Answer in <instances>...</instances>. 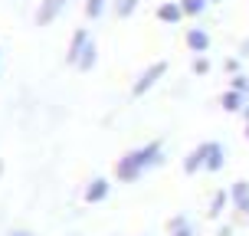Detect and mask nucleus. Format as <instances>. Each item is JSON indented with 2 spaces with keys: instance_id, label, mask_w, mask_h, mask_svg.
Here are the masks:
<instances>
[{
  "instance_id": "obj_1",
  "label": "nucleus",
  "mask_w": 249,
  "mask_h": 236,
  "mask_svg": "<svg viewBox=\"0 0 249 236\" xmlns=\"http://www.w3.org/2000/svg\"><path fill=\"white\" fill-rule=\"evenodd\" d=\"M161 161H164V145L161 141H148V145H141V148L128 151L122 161L115 164V177H118L122 184H135L144 171L158 167Z\"/></svg>"
},
{
  "instance_id": "obj_2",
  "label": "nucleus",
  "mask_w": 249,
  "mask_h": 236,
  "mask_svg": "<svg viewBox=\"0 0 249 236\" xmlns=\"http://www.w3.org/2000/svg\"><path fill=\"white\" fill-rule=\"evenodd\" d=\"M164 75H167V62H164V59H154L148 69H144V73L135 79V86H131V95H135V99L148 95V89H154V86H158V82L164 79Z\"/></svg>"
},
{
  "instance_id": "obj_3",
  "label": "nucleus",
  "mask_w": 249,
  "mask_h": 236,
  "mask_svg": "<svg viewBox=\"0 0 249 236\" xmlns=\"http://www.w3.org/2000/svg\"><path fill=\"white\" fill-rule=\"evenodd\" d=\"M92 43V36H89V30H75L72 39H69V50H66V62L69 66H79V59H82V53H86V46Z\"/></svg>"
},
{
  "instance_id": "obj_4",
  "label": "nucleus",
  "mask_w": 249,
  "mask_h": 236,
  "mask_svg": "<svg viewBox=\"0 0 249 236\" xmlns=\"http://www.w3.org/2000/svg\"><path fill=\"white\" fill-rule=\"evenodd\" d=\"M184 43H187V50H190V53L203 56V53L210 50V33H207L203 26H190V30L184 33Z\"/></svg>"
},
{
  "instance_id": "obj_5",
  "label": "nucleus",
  "mask_w": 249,
  "mask_h": 236,
  "mask_svg": "<svg viewBox=\"0 0 249 236\" xmlns=\"http://www.w3.org/2000/svg\"><path fill=\"white\" fill-rule=\"evenodd\" d=\"M184 17L187 13H184V7H180V0H164V3H158V20H161V23L177 26Z\"/></svg>"
},
{
  "instance_id": "obj_6",
  "label": "nucleus",
  "mask_w": 249,
  "mask_h": 236,
  "mask_svg": "<svg viewBox=\"0 0 249 236\" xmlns=\"http://www.w3.org/2000/svg\"><path fill=\"white\" fill-rule=\"evenodd\" d=\"M62 7H66V0H43V3L36 7V17H33L36 26H50L53 20L62 13Z\"/></svg>"
},
{
  "instance_id": "obj_7",
  "label": "nucleus",
  "mask_w": 249,
  "mask_h": 236,
  "mask_svg": "<svg viewBox=\"0 0 249 236\" xmlns=\"http://www.w3.org/2000/svg\"><path fill=\"white\" fill-rule=\"evenodd\" d=\"M226 167V148L220 141H207V164H203V171H223Z\"/></svg>"
},
{
  "instance_id": "obj_8",
  "label": "nucleus",
  "mask_w": 249,
  "mask_h": 236,
  "mask_svg": "<svg viewBox=\"0 0 249 236\" xmlns=\"http://www.w3.org/2000/svg\"><path fill=\"white\" fill-rule=\"evenodd\" d=\"M230 197H233V207L243 217H249V181H236V184L230 187Z\"/></svg>"
},
{
  "instance_id": "obj_9",
  "label": "nucleus",
  "mask_w": 249,
  "mask_h": 236,
  "mask_svg": "<svg viewBox=\"0 0 249 236\" xmlns=\"http://www.w3.org/2000/svg\"><path fill=\"white\" fill-rule=\"evenodd\" d=\"M249 95L246 92H236V89H226L223 95H220V105H223V112H243L246 109Z\"/></svg>"
},
{
  "instance_id": "obj_10",
  "label": "nucleus",
  "mask_w": 249,
  "mask_h": 236,
  "mask_svg": "<svg viewBox=\"0 0 249 236\" xmlns=\"http://www.w3.org/2000/svg\"><path fill=\"white\" fill-rule=\"evenodd\" d=\"M108 190H112V184H108L105 177H95V181L86 187V203H102V200L108 197Z\"/></svg>"
},
{
  "instance_id": "obj_11",
  "label": "nucleus",
  "mask_w": 249,
  "mask_h": 236,
  "mask_svg": "<svg viewBox=\"0 0 249 236\" xmlns=\"http://www.w3.org/2000/svg\"><path fill=\"white\" fill-rule=\"evenodd\" d=\"M203 164H207V141H203V145H197V148L184 158V171H187V174H197Z\"/></svg>"
},
{
  "instance_id": "obj_12",
  "label": "nucleus",
  "mask_w": 249,
  "mask_h": 236,
  "mask_svg": "<svg viewBox=\"0 0 249 236\" xmlns=\"http://www.w3.org/2000/svg\"><path fill=\"white\" fill-rule=\"evenodd\" d=\"M167 230H171V236H197V233H194V226L187 223V217H184V213L171 217V220H167Z\"/></svg>"
},
{
  "instance_id": "obj_13",
  "label": "nucleus",
  "mask_w": 249,
  "mask_h": 236,
  "mask_svg": "<svg viewBox=\"0 0 249 236\" xmlns=\"http://www.w3.org/2000/svg\"><path fill=\"white\" fill-rule=\"evenodd\" d=\"M226 203H233V197H230V190H216L213 194V200H210V217L216 220V217H223V210H226Z\"/></svg>"
},
{
  "instance_id": "obj_14",
  "label": "nucleus",
  "mask_w": 249,
  "mask_h": 236,
  "mask_svg": "<svg viewBox=\"0 0 249 236\" xmlns=\"http://www.w3.org/2000/svg\"><path fill=\"white\" fill-rule=\"evenodd\" d=\"M95 62H99V46H95V39L86 46V53H82V59H79V73H89V69H95Z\"/></svg>"
},
{
  "instance_id": "obj_15",
  "label": "nucleus",
  "mask_w": 249,
  "mask_h": 236,
  "mask_svg": "<svg viewBox=\"0 0 249 236\" xmlns=\"http://www.w3.org/2000/svg\"><path fill=\"white\" fill-rule=\"evenodd\" d=\"M112 7H115V13H118L122 20H128V17L138 10V0H112Z\"/></svg>"
},
{
  "instance_id": "obj_16",
  "label": "nucleus",
  "mask_w": 249,
  "mask_h": 236,
  "mask_svg": "<svg viewBox=\"0 0 249 236\" xmlns=\"http://www.w3.org/2000/svg\"><path fill=\"white\" fill-rule=\"evenodd\" d=\"M207 3H210V0H180V7H184L187 17H200V13L207 10Z\"/></svg>"
},
{
  "instance_id": "obj_17",
  "label": "nucleus",
  "mask_w": 249,
  "mask_h": 236,
  "mask_svg": "<svg viewBox=\"0 0 249 236\" xmlns=\"http://www.w3.org/2000/svg\"><path fill=\"white\" fill-rule=\"evenodd\" d=\"M105 7H108V0H86V17L89 20H99L105 13Z\"/></svg>"
},
{
  "instance_id": "obj_18",
  "label": "nucleus",
  "mask_w": 249,
  "mask_h": 236,
  "mask_svg": "<svg viewBox=\"0 0 249 236\" xmlns=\"http://www.w3.org/2000/svg\"><path fill=\"white\" fill-rule=\"evenodd\" d=\"M190 69H194V75H207L210 73V59H207V56H194Z\"/></svg>"
},
{
  "instance_id": "obj_19",
  "label": "nucleus",
  "mask_w": 249,
  "mask_h": 236,
  "mask_svg": "<svg viewBox=\"0 0 249 236\" xmlns=\"http://www.w3.org/2000/svg\"><path fill=\"white\" fill-rule=\"evenodd\" d=\"M230 89H236V92H249V75L236 73L233 79H230Z\"/></svg>"
},
{
  "instance_id": "obj_20",
  "label": "nucleus",
  "mask_w": 249,
  "mask_h": 236,
  "mask_svg": "<svg viewBox=\"0 0 249 236\" xmlns=\"http://www.w3.org/2000/svg\"><path fill=\"white\" fill-rule=\"evenodd\" d=\"M239 62H243V59H239V56H230V59L223 62V69H226V73H230V75H236V73H239Z\"/></svg>"
},
{
  "instance_id": "obj_21",
  "label": "nucleus",
  "mask_w": 249,
  "mask_h": 236,
  "mask_svg": "<svg viewBox=\"0 0 249 236\" xmlns=\"http://www.w3.org/2000/svg\"><path fill=\"white\" fill-rule=\"evenodd\" d=\"M239 59H249V36L239 43Z\"/></svg>"
},
{
  "instance_id": "obj_22",
  "label": "nucleus",
  "mask_w": 249,
  "mask_h": 236,
  "mask_svg": "<svg viewBox=\"0 0 249 236\" xmlns=\"http://www.w3.org/2000/svg\"><path fill=\"white\" fill-rule=\"evenodd\" d=\"M216 236H233V226H220V233Z\"/></svg>"
},
{
  "instance_id": "obj_23",
  "label": "nucleus",
  "mask_w": 249,
  "mask_h": 236,
  "mask_svg": "<svg viewBox=\"0 0 249 236\" xmlns=\"http://www.w3.org/2000/svg\"><path fill=\"white\" fill-rule=\"evenodd\" d=\"M239 115H243V118H246V125H249V102H246V109H243Z\"/></svg>"
},
{
  "instance_id": "obj_24",
  "label": "nucleus",
  "mask_w": 249,
  "mask_h": 236,
  "mask_svg": "<svg viewBox=\"0 0 249 236\" xmlns=\"http://www.w3.org/2000/svg\"><path fill=\"white\" fill-rule=\"evenodd\" d=\"M13 236H33V233H30V230H17Z\"/></svg>"
},
{
  "instance_id": "obj_25",
  "label": "nucleus",
  "mask_w": 249,
  "mask_h": 236,
  "mask_svg": "<svg viewBox=\"0 0 249 236\" xmlns=\"http://www.w3.org/2000/svg\"><path fill=\"white\" fill-rule=\"evenodd\" d=\"M246 141H249V125H246Z\"/></svg>"
},
{
  "instance_id": "obj_26",
  "label": "nucleus",
  "mask_w": 249,
  "mask_h": 236,
  "mask_svg": "<svg viewBox=\"0 0 249 236\" xmlns=\"http://www.w3.org/2000/svg\"><path fill=\"white\" fill-rule=\"evenodd\" d=\"M210 3H223V0H210Z\"/></svg>"
},
{
  "instance_id": "obj_27",
  "label": "nucleus",
  "mask_w": 249,
  "mask_h": 236,
  "mask_svg": "<svg viewBox=\"0 0 249 236\" xmlns=\"http://www.w3.org/2000/svg\"><path fill=\"white\" fill-rule=\"evenodd\" d=\"M246 95H249V92H246Z\"/></svg>"
}]
</instances>
